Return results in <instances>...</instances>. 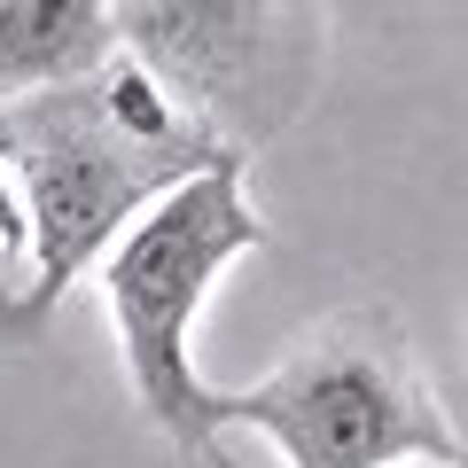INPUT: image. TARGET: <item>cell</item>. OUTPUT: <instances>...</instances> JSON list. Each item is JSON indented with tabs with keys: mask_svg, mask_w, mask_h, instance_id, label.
I'll list each match as a JSON object with an SVG mask.
<instances>
[{
	"mask_svg": "<svg viewBox=\"0 0 468 468\" xmlns=\"http://www.w3.org/2000/svg\"><path fill=\"white\" fill-rule=\"evenodd\" d=\"M0 165L32 211V258L0 282V335H32L165 196L227 165V149L156 94L133 55H117L94 79L0 110Z\"/></svg>",
	"mask_w": 468,
	"mask_h": 468,
	"instance_id": "6da1fadb",
	"label": "cell"
},
{
	"mask_svg": "<svg viewBox=\"0 0 468 468\" xmlns=\"http://www.w3.org/2000/svg\"><path fill=\"white\" fill-rule=\"evenodd\" d=\"M266 250V218L250 203V156H227L180 196H165L110 258H101V304L117 328V359L133 406L187 468H227L218 452V390L196 375V320L234 258Z\"/></svg>",
	"mask_w": 468,
	"mask_h": 468,
	"instance_id": "7a4b0ae2",
	"label": "cell"
},
{
	"mask_svg": "<svg viewBox=\"0 0 468 468\" xmlns=\"http://www.w3.org/2000/svg\"><path fill=\"white\" fill-rule=\"evenodd\" d=\"M218 430H258L282 468H468L445 399L383 304L313 320L258 383L218 390Z\"/></svg>",
	"mask_w": 468,
	"mask_h": 468,
	"instance_id": "3957f363",
	"label": "cell"
},
{
	"mask_svg": "<svg viewBox=\"0 0 468 468\" xmlns=\"http://www.w3.org/2000/svg\"><path fill=\"white\" fill-rule=\"evenodd\" d=\"M117 55L227 156H258L313 110L335 24L304 0H117Z\"/></svg>",
	"mask_w": 468,
	"mask_h": 468,
	"instance_id": "277c9868",
	"label": "cell"
},
{
	"mask_svg": "<svg viewBox=\"0 0 468 468\" xmlns=\"http://www.w3.org/2000/svg\"><path fill=\"white\" fill-rule=\"evenodd\" d=\"M117 63V0H0V110Z\"/></svg>",
	"mask_w": 468,
	"mask_h": 468,
	"instance_id": "5b68a950",
	"label": "cell"
},
{
	"mask_svg": "<svg viewBox=\"0 0 468 468\" xmlns=\"http://www.w3.org/2000/svg\"><path fill=\"white\" fill-rule=\"evenodd\" d=\"M24 258H32V211H24L16 172L0 165V266H8V273H24Z\"/></svg>",
	"mask_w": 468,
	"mask_h": 468,
	"instance_id": "8992f818",
	"label": "cell"
},
{
	"mask_svg": "<svg viewBox=\"0 0 468 468\" xmlns=\"http://www.w3.org/2000/svg\"><path fill=\"white\" fill-rule=\"evenodd\" d=\"M414 468H445V461H414Z\"/></svg>",
	"mask_w": 468,
	"mask_h": 468,
	"instance_id": "52a82bcc",
	"label": "cell"
}]
</instances>
